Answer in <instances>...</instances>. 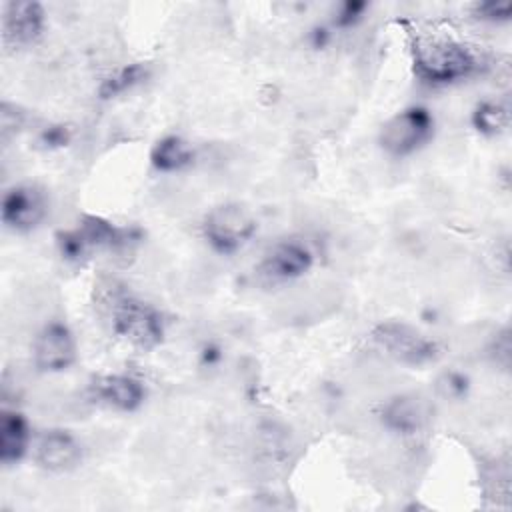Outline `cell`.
Listing matches in <instances>:
<instances>
[{
	"label": "cell",
	"mask_w": 512,
	"mask_h": 512,
	"mask_svg": "<svg viewBox=\"0 0 512 512\" xmlns=\"http://www.w3.org/2000/svg\"><path fill=\"white\" fill-rule=\"evenodd\" d=\"M434 134V116L424 106H408L388 118L378 134L384 152L404 158L420 150Z\"/></svg>",
	"instance_id": "277c9868"
},
{
	"label": "cell",
	"mask_w": 512,
	"mask_h": 512,
	"mask_svg": "<svg viewBox=\"0 0 512 512\" xmlns=\"http://www.w3.org/2000/svg\"><path fill=\"white\" fill-rule=\"evenodd\" d=\"M44 8L40 2L18 0L4 6L2 38L6 46L24 48L34 44L44 30Z\"/></svg>",
	"instance_id": "9c48e42d"
},
{
	"label": "cell",
	"mask_w": 512,
	"mask_h": 512,
	"mask_svg": "<svg viewBox=\"0 0 512 512\" xmlns=\"http://www.w3.org/2000/svg\"><path fill=\"white\" fill-rule=\"evenodd\" d=\"M82 444L62 428L46 430L36 444V462L50 472H66L80 464Z\"/></svg>",
	"instance_id": "8fae6325"
},
{
	"label": "cell",
	"mask_w": 512,
	"mask_h": 512,
	"mask_svg": "<svg viewBox=\"0 0 512 512\" xmlns=\"http://www.w3.org/2000/svg\"><path fill=\"white\" fill-rule=\"evenodd\" d=\"M70 140V130L62 124H52V126H46L42 132H40V144H44L46 148H60V146H66Z\"/></svg>",
	"instance_id": "7402d4cb"
},
{
	"label": "cell",
	"mask_w": 512,
	"mask_h": 512,
	"mask_svg": "<svg viewBox=\"0 0 512 512\" xmlns=\"http://www.w3.org/2000/svg\"><path fill=\"white\" fill-rule=\"evenodd\" d=\"M112 330L134 348L152 350L164 338V320L154 306L134 296H120L112 304Z\"/></svg>",
	"instance_id": "3957f363"
},
{
	"label": "cell",
	"mask_w": 512,
	"mask_h": 512,
	"mask_svg": "<svg viewBox=\"0 0 512 512\" xmlns=\"http://www.w3.org/2000/svg\"><path fill=\"white\" fill-rule=\"evenodd\" d=\"M372 340L390 358L406 366H424L438 358V344L404 322H384L372 330Z\"/></svg>",
	"instance_id": "5b68a950"
},
{
	"label": "cell",
	"mask_w": 512,
	"mask_h": 512,
	"mask_svg": "<svg viewBox=\"0 0 512 512\" xmlns=\"http://www.w3.org/2000/svg\"><path fill=\"white\" fill-rule=\"evenodd\" d=\"M258 230L256 216L240 202H224L214 206L202 222L206 244L218 254H234L246 246Z\"/></svg>",
	"instance_id": "7a4b0ae2"
},
{
	"label": "cell",
	"mask_w": 512,
	"mask_h": 512,
	"mask_svg": "<svg viewBox=\"0 0 512 512\" xmlns=\"http://www.w3.org/2000/svg\"><path fill=\"white\" fill-rule=\"evenodd\" d=\"M76 230L82 236L88 252H92V250H120V248H126L132 240H136V236L130 228L116 226L114 222H110L102 216H92V214L82 216Z\"/></svg>",
	"instance_id": "4fadbf2b"
},
{
	"label": "cell",
	"mask_w": 512,
	"mask_h": 512,
	"mask_svg": "<svg viewBox=\"0 0 512 512\" xmlns=\"http://www.w3.org/2000/svg\"><path fill=\"white\" fill-rule=\"evenodd\" d=\"M414 74L432 86H444L470 78L478 70L476 54L454 40L432 38L414 44Z\"/></svg>",
	"instance_id": "6da1fadb"
},
{
	"label": "cell",
	"mask_w": 512,
	"mask_h": 512,
	"mask_svg": "<svg viewBox=\"0 0 512 512\" xmlns=\"http://www.w3.org/2000/svg\"><path fill=\"white\" fill-rule=\"evenodd\" d=\"M468 386H470L468 378L458 370H448L436 380V388H438L440 396L450 398V400H460L462 396H466Z\"/></svg>",
	"instance_id": "ac0fdd59"
},
{
	"label": "cell",
	"mask_w": 512,
	"mask_h": 512,
	"mask_svg": "<svg viewBox=\"0 0 512 512\" xmlns=\"http://www.w3.org/2000/svg\"><path fill=\"white\" fill-rule=\"evenodd\" d=\"M30 424L18 410L4 408L0 414V462L4 466L18 464L30 448Z\"/></svg>",
	"instance_id": "7c38bea8"
},
{
	"label": "cell",
	"mask_w": 512,
	"mask_h": 512,
	"mask_svg": "<svg viewBox=\"0 0 512 512\" xmlns=\"http://www.w3.org/2000/svg\"><path fill=\"white\" fill-rule=\"evenodd\" d=\"M94 400L118 412H134L146 400V386L130 374H104L90 384Z\"/></svg>",
	"instance_id": "30bf717a"
},
{
	"label": "cell",
	"mask_w": 512,
	"mask_h": 512,
	"mask_svg": "<svg viewBox=\"0 0 512 512\" xmlns=\"http://www.w3.org/2000/svg\"><path fill=\"white\" fill-rule=\"evenodd\" d=\"M512 4L510 2H480L474 6V16L484 22H506L510 20Z\"/></svg>",
	"instance_id": "44dd1931"
},
{
	"label": "cell",
	"mask_w": 512,
	"mask_h": 512,
	"mask_svg": "<svg viewBox=\"0 0 512 512\" xmlns=\"http://www.w3.org/2000/svg\"><path fill=\"white\" fill-rule=\"evenodd\" d=\"M368 10V2H360V0H346L338 6L332 24L336 28H352L354 24H358L364 18V12Z\"/></svg>",
	"instance_id": "ffe728a7"
},
{
	"label": "cell",
	"mask_w": 512,
	"mask_h": 512,
	"mask_svg": "<svg viewBox=\"0 0 512 512\" xmlns=\"http://www.w3.org/2000/svg\"><path fill=\"white\" fill-rule=\"evenodd\" d=\"M24 112L10 102H2L0 104V136L2 142H8L12 136H16L20 132V128L24 126Z\"/></svg>",
	"instance_id": "d6986e66"
},
{
	"label": "cell",
	"mask_w": 512,
	"mask_h": 512,
	"mask_svg": "<svg viewBox=\"0 0 512 512\" xmlns=\"http://www.w3.org/2000/svg\"><path fill=\"white\" fill-rule=\"evenodd\" d=\"M48 198L34 184H18L4 192L0 204L2 224L14 232H30L44 222Z\"/></svg>",
	"instance_id": "8992f818"
},
{
	"label": "cell",
	"mask_w": 512,
	"mask_h": 512,
	"mask_svg": "<svg viewBox=\"0 0 512 512\" xmlns=\"http://www.w3.org/2000/svg\"><path fill=\"white\" fill-rule=\"evenodd\" d=\"M34 366L40 372H62L76 362V342L72 330L64 322H48L34 340L32 346Z\"/></svg>",
	"instance_id": "52a82bcc"
},
{
	"label": "cell",
	"mask_w": 512,
	"mask_h": 512,
	"mask_svg": "<svg viewBox=\"0 0 512 512\" xmlns=\"http://www.w3.org/2000/svg\"><path fill=\"white\" fill-rule=\"evenodd\" d=\"M380 416H382V424L396 434H416L426 420L422 402L410 394H400L390 398L384 404Z\"/></svg>",
	"instance_id": "5bb4252c"
},
{
	"label": "cell",
	"mask_w": 512,
	"mask_h": 512,
	"mask_svg": "<svg viewBox=\"0 0 512 512\" xmlns=\"http://www.w3.org/2000/svg\"><path fill=\"white\" fill-rule=\"evenodd\" d=\"M314 262L312 250L300 240H280L262 258L258 270L266 280L286 282L304 276Z\"/></svg>",
	"instance_id": "ba28073f"
},
{
	"label": "cell",
	"mask_w": 512,
	"mask_h": 512,
	"mask_svg": "<svg viewBox=\"0 0 512 512\" xmlns=\"http://www.w3.org/2000/svg\"><path fill=\"white\" fill-rule=\"evenodd\" d=\"M472 126L484 136H500L510 126V110L496 100L480 102L472 112Z\"/></svg>",
	"instance_id": "e0dca14e"
},
{
	"label": "cell",
	"mask_w": 512,
	"mask_h": 512,
	"mask_svg": "<svg viewBox=\"0 0 512 512\" xmlns=\"http://www.w3.org/2000/svg\"><path fill=\"white\" fill-rule=\"evenodd\" d=\"M194 162V148L176 134L160 138L150 150V164L158 172H180Z\"/></svg>",
	"instance_id": "9a60e30c"
},
{
	"label": "cell",
	"mask_w": 512,
	"mask_h": 512,
	"mask_svg": "<svg viewBox=\"0 0 512 512\" xmlns=\"http://www.w3.org/2000/svg\"><path fill=\"white\" fill-rule=\"evenodd\" d=\"M150 76V70L146 64L142 62H132V64H126L122 68H118L116 72H112L108 78L102 80L100 88H98V94L102 100H110V98H116L128 90H132L134 86L142 84L146 78Z\"/></svg>",
	"instance_id": "2e32d148"
}]
</instances>
